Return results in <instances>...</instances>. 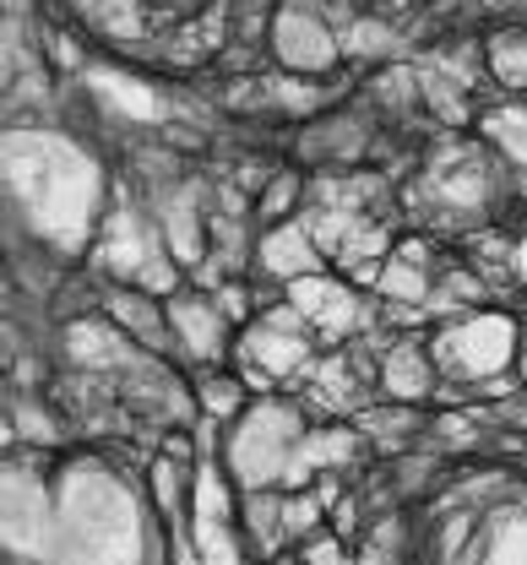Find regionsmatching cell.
<instances>
[{"label": "cell", "mask_w": 527, "mask_h": 565, "mask_svg": "<svg viewBox=\"0 0 527 565\" xmlns=\"http://www.w3.org/2000/svg\"><path fill=\"white\" fill-rule=\"evenodd\" d=\"M300 414L289 403H261L250 414H239L234 424V440H228V473L245 484V490H267L283 479L294 446H300Z\"/></svg>", "instance_id": "6da1fadb"}, {"label": "cell", "mask_w": 527, "mask_h": 565, "mask_svg": "<svg viewBox=\"0 0 527 565\" xmlns=\"http://www.w3.org/2000/svg\"><path fill=\"white\" fill-rule=\"evenodd\" d=\"M430 353H435V370L447 381H495L517 359V327L501 310H478V316L441 327Z\"/></svg>", "instance_id": "7a4b0ae2"}, {"label": "cell", "mask_w": 527, "mask_h": 565, "mask_svg": "<svg viewBox=\"0 0 527 565\" xmlns=\"http://www.w3.org/2000/svg\"><path fill=\"white\" fill-rule=\"evenodd\" d=\"M289 305L315 327L321 343H343L359 327V294L348 282L326 278V273H304L289 282Z\"/></svg>", "instance_id": "3957f363"}, {"label": "cell", "mask_w": 527, "mask_h": 565, "mask_svg": "<svg viewBox=\"0 0 527 565\" xmlns=\"http://www.w3.org/2000/svg\"><path fill=\"white\" fill-rule=\"evenodd\" d=\"M272 55H278V66L300 71V76H315V71L337 66L343 44H337L304 6H289V11L272 22Z\"/></svg>", "instance_id": "277c9868"}, {"label": "cell", "mask_w": 527, "mask_h": 565, "mask_svg": "<svg viewBox=\"0 0 527 565\" xmlns=\"http://www.w3.org/2000/svg\"><path fill=\"white\" fill-rule=\"evenodd\" d=\"M191 544H196L202 565H245L239 544H234V527H228V490L218 468L196 473V539Z\"/></svg>", "instance_id": "5b68a950"}, {"label": "cell", "mask_w": 527, "mask_h": 565, "mask_svg": "<svg viewBox=\"0 0 527 565\" xmlns=\"http://www.w3.org/2000/svg\"><path fill=\"white\" fill-rule=\"evenodd\" d=\"M169 327H174L180 349L196 359H218L228 343V316L202 294H169Z\"/></svg>", "instance_id": "8992f818"}, {"label": "cell", "mask_w": 527, "mask_h": 565, "mask_svg": "<svg viewBox=\"0 0 527 565\" xmlns=\"http://www.w3.org/2000/svg\"><path fill=\"white\" fill-rule=\"evenodd\" d=\"M435 381H441V370H435V353L424 349V343H397V349H386V359H380V386L397 403L430 397Z\"/></svg>", "instance_id": "52a82bcc"}, {"label": "cell", "mask_w": 527, "mask_h": 565, "mask_svg": "<svg viewBox=\"0 0 527 565\" xmlns=\"http://www.w3.org/2000/svg\"><path fill=\"white\" fill-rule=\"evenodd\" d=\"M256 256H261V267H267L272 278H283V282L304 278V273H321V245L310 239L304 223H278V228L261 239Z\"/></svg>", "instance_id": "ba28073f"}, {"label": "cell", "mask_w": 527, "mask_h": 565, "mask_svg": "<svg viewBox=\"0 0 527 565\" xmlns=\"http://www.w3.org/2000/svg\"><path fill=\"white\" fill-rule=\"evenodd\" d=\"M245 353H250L256 370H267L278 381V375H300L304 364H310V338L304 332H278V327L261 321V327L245 332Z\"/></svg>", "instance_id": "9c48e42d"}, {"label": "cell", "mask_w": 527, "mask_h": 565, "mask_svg": "<svg viewBox=\"0 0 527 565\" xmlns=\"http://www.w3.org/2000/svg\"><path fill=\"white\" fill-rule=\"evenodd\" d=\"M109 316L126 327V338H137V343H148V349H163V343H169V305L158 310V299L142 294V288L109 294Z\"/></svg>", "instance_id": "30bf717a"}, {"label": "cell", "mask_w": 527, "mask_h": 565, "mask_svg": "<svg viewBox=\"0 0 527 565\" xmlns=\"http://www.w3.org/2000/svg\"><path fill=\"white\" fill-rule=\"evenodd\" d=\"M93 82V93L115 109V115H126V120H163V109H158V93L142 87V82H131V76H115V71H93L87 76Z\"/></svg>", "instance_id": "8fae6325"}, {"label": "cell", "mask_w": 527, "mask_h": 565, "mask_svg": "<svg viewBox=\"0 0 527 565\" xmlns=\"http://www.w3.org/2000/svg\"><path fill=\"white\" fill-rule=\"evenodd\" d=\"M66 349L82 370H98V364H126L131 349H126V338L115 332V327H104V321H76L72 332H66Z\"/></svg>", "instance_id": "7c38bea8"}, {"label": "cell", "mask_w": 527, "mask_h": 565, "mask_svg": "<svg viewBox=\"0 0 527 565\" xmlns=\"http://www.w3.org/2000/svg\"><path fill=\"white\" fill-rule=\"evenodd\" d=\"M380 299H402V305H430V273L419 267V262H408V256H386V267H380V282H376Z\"/></svg>", "instance_id": "4fadbf2b"}, {"label": "cell", "mask_w": 527, "mask_h": 565, "mask_svg": "<svg viewBox=\"0 0 527 565\" xmlns=\"http://www.w3.org/2000/svg\"><path fill=\"white\" fill-rule=\"evenodd\" d=\"M245 533L256 539V550H278V539H289V527H283V500L267 490H250L245 494Z\"/></svg>", "instance_id": "5bb4252c"}, {"label": "cell", "mask_w": 527, "mask_h": 565, "mask_svg": "<svg viewBox=\"0 0 527 565\" xmlns=\"http://www.w3.org/2000/svg\"><path fill=\"white\" fill-rule=\"evenodd\" d=\"M163 239H169V256H174V262H185V267H202L207 245H202V223H196L191 202H185V207H169V212H163Z\"/></svg>", "instance_id": "9a60e30c"}, {"label": "cell", "mask_w": 527, "mask_h": 565, "mask_svg": "<svg viewBox=\"0 0 527 565\" xmlns=\"http://www.w3.org/2000/svg\"><path fill=\"white\" fill-rule=\"evenodd\" d=\"M484 137L495 141L512 163H523L527 169V109L523 104H506V109H495L490 120H484Z\"/></svg>", "instance_id": "2e32d148"}, {"label": "cell", "mask_w": 527, "mask_h": 565, "mask_svg": "<svg viewBox=\"0 0 527 565\" xmlns=\"http://www.w3.org/2000/svg\"><path fill=\"white\" fill-rule=\"evenodd\" d=\"M300 457L310 468H337V462L359 457V435L354 429H315L300 440Z\"/></svg>", "instance_id": "e0dca14e"}, {"label": "cell", "mask_w": 527, "mask_h": 565, "mask_svg": "<svg viewBox=\"0 0 527 565\" xmlns=\"http://www.w3.org/2000/svg\"><path fill=\"white\" fill-rule=\"evenodd\" d=\"M337 44H343V55H359V61H376V55H391V50H397L391 28H380V22H370V17H359Z\"/></svg>", "instance_id": "ac0fdd59"}, {"label": "cell", "mask_w": 527, "mask_h": 565, "mask_svg": "<svg viewBox=\"0 0 527 565\" xmlns=\"http://www.w3.org/2000/svg\"><path fill=\"white\" fill-rule=\"evenodd\" d=\"M490 71H495L501 87L523 93L527 87V39H501V44L490 50Z\"/></svg>", "instance_id": "d6986e66"}, {"label": "cell", "mask_w": 527, "mask_h": 565, "mask_svg": "<svg viewBox=\"0 0 527 565\" xmlns=\"http://www.w3.org/2000/svg\"><path fill=\"white\" fill-rule=\"evenodd\" d=\"M419 93H424V104H430L441 120H462V93H456V82H447V71L424 66L419 71Z\"/></svg>", "instance_id": "ffe728a7"}, {"label": "cell", "mask_w": 527, "mask_h": 565, "mask_svg": "<svg viewBox=\"0 0 527 565\" xmlns=\"http://www.w3.org/2000/svg\"><path fill=\"white\" fill-rule=\"evenodd\" d=\"M202 408H207L213 419H234V414L245 408V386H239L234 375H213V381H202Z\"/></svg>", "instance_id": "44dd1931"}, {"label": "cell", "mask_w": 527, "mask_h": 565, "mask_svg": "<svg viewBox=\"0 0 527 565\" xmlns=\"http://www.w3.org/2000/svg\"><path fill=\"white\" fill-rule=\"evenodd\" d=\"M300 202V174H278L267 191H261V217L272 223V217H289Z\"/></svg>", "instance_id": "7402d4cb"}, {"label": "cell", "mask_w": 527, "mask_h": 565, "mask_svg": "<svg viewBox=\"0 0 527 565\" xmlns=\"http://www.w3.org/2000/svg\"><path fill=\"white\" fill-rule=\"evenodd\" d=\"M93 17H98L109 33H131V28L142 22V11H137L131 0H93Z\"/></svg>", "instance_id": "603a6c76"}, {"label": "cell", "mask_w": 527, "mask_h": 565, "mask_svg": "<svg viewBox=\"0 0 527 565\" xmlns=\"http://www.w3.org/2000/svg\"><path fill=\"white\" fill-rule=\"evenodd\" d=\"M213 305L224 310L228 321H245V310H250V299H245V288H239V282H224V288L213 294Z\"/></svg>", "instance_id": "cb8c5ba5"}, {"label": "cell", "mask_w": 527, "mask_h": 565, "mask_svg": "<svg viewBox=\"0 0 527 565\" xmlns=\"http://www.w3.org/2000/svg\"><path fill=\"white\" fill-rule=\"evenodd\" d=\"M304 565H348V561H343L337 539H315V544L304 550Z\"/></svg>", "instance_id": "d4e9b609"}, {"label": "cell", "mask_w": 527, "mask_h": 565, "mask_svg": "<svg viewBox=\"0 0 527 565\" xmlns=\"http://www.w3.org/2000/svg\"><path fill=\"white\" fill-rule=\"evenodd\" d=\"M512 278H523L527 282V234L512 245Z\"/></svg>", "instance_id": "484cf974"}, {"label": "cell", "mask_w": 527, "mask_h": 565, "mask_svg": "<svg viewBox=\"0 0 527 565\" xmlns=\"http://www.w3.org/2000/svg\"><path fill=\"white\" fill-rule=\"evenodd\" d=\"M523 381H527V349H523Z\"/></svg>", "instance_id": "4316f807"}]
</instances>
